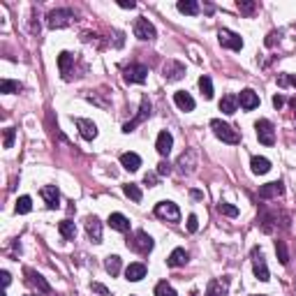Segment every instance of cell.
<instances>
[{
    "label": "cell",
    "mask_w": 296,
    "mask_h": 296,
    "mask_svg": "<svg viewBox=\"0 0 296 296\" xmlns=\"http://www.w3.org/2000/svg\"><path fill=\"white\" fill-rule=\"evenodd\" d=\"M185 77V67H183V63L178 61H169L167 65H164V79L167 81H178V79Z\"/></svg>",
    "instance_id": "5bb4252c"
},
{
    "label": "cell",
    "mask_w": 296,
    "mask_h": 296,
    "mask_svg": "<svg viewBox=\"0 0 296 296\" xmlns=\"http://www.w3.org/2000/svg\"><path fill=\"white\" fill-rule=\"evenodd\" d=\"M118 5H121V7H125V10H127V7H130V10H132V7H137V5L132 3V0H130V3H125V0H123V3H118Z\"/></svg>",
    "instance_id": "7dc6e473"
},
{
    "label": "cell",
    "mask_w": 296,
    "mask_h": 296,
    "mask_svg": "<svg viewBox=\"0 0 296 296\" xmlns=\"http://www.w3.org/2000/svg\"><path fill=\"white\" fill-rule=\"evenodd\" d=\"M109 227L111 229H116V231H130V220L123 215V213H111L109 215Z\"/></svg>",
    "instance_id": "ffe728a7"
},
{
    "label": "cell",
    "mask_w": 296,
    "mask_h": 296,
    "mask_svg": "<svg viewBox=\"0 0 296 296\" xmlns=\"http://www.w3.org/2000/svg\"><path fill=\"white\" fill-rule=\"evenodd\" d=\"M104 268H107V273H111V275H118V273H121V257H118V254H109V257L104 259Z\"/></svg>",
    "instance_id": "83f0119b"
},
{
    "label": "cell",
    "mask_w": 296,
    "mask_h": 296,
    "mask_svg": "<svg viewBox=\"0 0 296 296\" xmlns=\"http://www.w3.org/2000/svg\"><path fill=\"white\" fill-rule=\"evenodd\" d=\"M91 289L95 291V294H100V296H111V291L104 287V284H100V282H93L91 284Z\"/></svg>",
    "instance_id": "ab89813d"
},
{
    "label": "cell",
    "mask_w": 296,
    "mask_h": 296,
    "mask_svg": "<svg viewBox=\"0 0 296 296\" xmlns=\"http://www.w3.org/2000/svg\"><path fill=\"white\" fill-rule=\"evenodd\" d=\"M238 104H241L245 111H252L259 107V95L254 91H250V88H245V91H241V95H238Z\"/></svg>",
    "instance_id": "4fadbf2b"
},
{
    "label": "cell",
    "mask_w": 296,
    "mask_h": 296,
    "mask_svg": "<svg viewBox=\"0 0 296 296\" xmlns=\"http://www.w3.org/2000/svg\"><path fill=\"white\" fill-rule=\"evenodd\" d=\"M14 137H17V130H14V127H7L5 130V148H12L14 146Z\"/></svg>",
    "instance_id": "74e56055"
},
{
    "label": "cell",
    "mask_w": 296,
    "mask_h": 296,
    "mask_svg": "<svg viewBox=\"0 0 296 296\" xmlns=\"http://www.w3.org/2000/svg\"><path fill=\"white\" fill-rule=\"evenodd\" d=\"M127 248L139 254H148L153 250V238L146 231H134L132 238H127Z\"/></svg>",
    "instance_id": "7a4b0ae2"
},
{
    "label": "cell",
    "mask_w": 296,
    "mask_h": 296,
    "mask_svg": "<svg viewBox=\"0 0 296 296\" xmlns=\"http://www.w3.org/2000/svg\"><path fill=\"white\" fill-rule=\"evenodd\" d=\"M74 12L72 10H54V12L47 17L49 28H65V26L72 24Z\"/></svg>",
    "instance_id": "277c9868"
},
{
    "label": "cell",
    "mask_w": 296,
    "mask_h": 296,
    "mask_svg": "<svg viewBox=\"0 0 296 296\" xmlns=\"http://www.w3.org/2000/svg\"><path fill=\"white\" fill-rule=\"evenodd\" d=\"M144 183H146V185H151V187H153V185L157 183V176H155V174H146V176H144Z\"/></svg>",
    "instance_id": "ee69618b"
},
{
    "label": "cell",
    "mask_w": 296,
    "mask_h": 296,
    "mask_svg": "<svg viewBox=\"0 0 296 296\" xmlns=\"http://www.w3.org/2000/svg\"><path fill=\"white\" fill-rule=\"evenodd\" d=\"M218 213H222V215H227V218H236L238 215V208L231 204H227V201H220L218 204Z\"/></svg>",
    "instance_id": "e575fe53"
},
{
    "label": "cell",
    "mask_w": 296,
    "mask_h": 296,
    "mask_svg": "<svg viewBox=\"0 0 296 296\" xmlns=\"http://www.w3.org/2000/svg\"><path fill=\"white\" fill-rule=\"evenodd\" d=\"M250 167H252L254 174H268V171H271V162L259 155H254L252 160H250Z\"/></svg>",
    "instance_id": "4316f807"
},
{
    "label": "cell",
    "mask_w": 296,
    "mask_h": 296,
    "mask_svg": "<svg viewBox=\"0 0 296 296\" xmlns=\"http://www.w3.org/2000/svg\"><path fill=\"white\" fill-rule=\"evenodd\" d=\"M187 261V252L183 248H176L174 252L169 254V259H167V266L169 268H178V266H183Z\"/></svg>",
    "instance_id": "d4e9b609"
},
{
    "label": "cell",
    "mask_w": 296,
    "mask_h": 296,
    "mask_svg": "<svg viewBox=\"0 0 296 296\" xmlns=\"http://www.w3.org/2000/svg\"><path fill=\"white\" fill-rule=\"evenodd\" d=\"M72 54H67V51H63L61 56H58V67H61V72L65 74V77H70V65H72Z\"/></svg>",
    "instance_id": "f546056e"
},
{
    "label": "cell",
    "mask_w": 296,
    "mask_h": 296,
    "mask_svg": "<svg viewBox=\"0 0 296 296\" xmlns=\"http://www.w3.org/2000/svg\"><path fill=\"white\" fill-rule=\"evenodd\" d=\"M86 234H88V238L93 243H102V222L95 215H91V218L86 220Z\"/></svg>",
    "instance_id": "8fae6325"
},
{
    "label": "cell",
    "mask_w": 296,
    "mask_h": 296,
    "mask_svg": "<svg viewBox=\"0 0 296 296\" xmlns=\"http://www.w3.org/2000/svg\"><path fill=\"white\" fill-rule=\"evenodd\" d=\"M236 109H238V95H224L222 100H220V111L227 116L236 114Z\"/></svg>",
    "instance_id": "44dd1931"
},
{
    "label": "cell",
    "mask_w": 296,
    "mask_h": 296,
    "mask_svg": "<svg viewBox=\"0 0 296 296\" xmlns=\"http://www.w3.org/2000/svg\"><path fill=\"white\" fill-rule=\"evenodd\" d=\"M211 127H213V132H215V137L222 139L224 144H238V141H241V137H238V132H236L234 127L227 125V123H222L220 118H213Z\"/></svg>",
    "instance_id": "6da1fadb"
},
{
    "label": "cell",
    "mask_w": 296,
    "mask_h": 296,
    "mask_svg": "<svg viewBox=\"0 0 296 296\" xmlns=\"http://www.w3.org/2000/svg\"><path fill=\"white\" fill-rule=\"evenodd\" d=\"M134 35L144 42H151V40H155V26L148 19H137L134 21Z\"/></svg>",
    "instance_id": "52a82bcc"
},
{
    "label": "cell",
    "mask_w": 296,
    "mask_h": 296,
    "mask_svg": "<svg viewBox=\"0 0 296 296\" xmlns=\"http://www.w3.org/2000/svg\"><path fill=\"white\" fill-rule=\"evenodd\" d=\"M254 130H257V139H259V144H264V146H273V144H275V130H273V123L271 121L261 118V121L254 123Z\"/></svg>",
    "instance_id": "3957f363"
},
{
    "label": "cell",
    "mask_w": 296,
    "mask_h": 296,
    "mask_svg": "<svg viewBox=\"0 0 296 296\" xmlns=\"http://www.w3.org/2000/svg\"><path fill=\"white\" fill-rule=\"evenodd\" d=\"M199 91H201V95H204L206 100H211V97H213V81H211V77H201L199 79Z\"/></svg>",
    "instance_id": "4dcf8cb0"
},
{
    "label": "cell",
    "mask_w": 296,
    "mask_h": 296,
    "mask_svg": "<svg viewBox=\"0 0 296 296\" xmlns=\"http://www.w3.org/2000/svg\"><path fill=\"white\" fill-rule=\"evenodd\" d=\"M42 199L47 201V208H58L61 206V192L56 185H47L42 187Z\"/></svg>",
    "instance_id": "e0dca14e"
},
{
    "label": "cell",
    "mask_w": 296,
    "mask_h": 296,
    "mask_svg": "<svg viewBox=\"0 0 296 296\" xmlns=\"http://www.w3.org/2000/svg\"><path fill=\"white\" fill-rule=\"evenodd\" d=\"M206 296H227V280H211L206 287Z\"/></svg>",
    "instance_id": "603a6c76"
},
{
    "label": "cell",
    "mask_w": 296,
    "mask_h": 296,
    "mask_svg": "<svg viewBox=\"0 0 296 296\" xmlns=\"http://www.w3.org/2000/svg\"><path fill=\"white\" fill-rule=\"evenodd\" d=\"M121 164L127 171H137L141 167V157L137 153H123L121 155Z\"/></svg>",
    "instance_id": "7402d4cb"
},
{
    "label": "cell",
    "mask_w": 296,
    "mask_h": 296,
    "mask_svg": "<svg viewBox=\"0 0 296 296\" xmlns=\"http://www.w3.org/2000/svg\"><path fill=\"white\" fill-rule=\"evenodd\" d=\"M148 116H151V102H148V97H144V100H141V109H139V114H137V118L130 121V123H125V125H123V132H132L134 127L139 125V123H144Z\"/></svg>",
    "instance_id": "30bf717a"
},
{
    "label": "cell",
    "mask_w": 296,
    "mask_h": 296,
    "mask_svg": "<svg viewBox=\"0 0 296 296\" xmlns=\"http://www.w3.org/2000/svg\"><path fill=\"white\" fill-rule=\"evenodd\" d=\"M252 268H254L257 280H261V282H268V280H271V275H268V266H266L264 257H261V252L257 248L252 250Z\"/></svg>",
    "instance_id": "ba28073f"
},
{
    "label": "cell",
    "mask_w": 296,
    "mask_h": 296,
    "mask_svg": "<svg viewBox=\"0 0 296 296\" xmlns=\"http://www.w3.org/2000/svg\"><path fill=\"white\" fill-rule=\"evenodd\" d=\"M178 12L187 14V17H194V14H199V5L194 0H181L178 3Z\"/></svg>",
    "instance_id": "f1b7e54d"
},
{
    "label": "cell",
    "mask_w": 296,
    "mask_h": 296,
    "mask_svg": "<svg viewBox=\"0 0 296 296\" xmlns=\"http://www.w3.org/2000/svg\"><path fill=\"white\" fill-rule=\"evenodd\" d=\"M19 91H21V84H19V81L5 79V81L0 84V93H5V95H12V93H19Z\"/></svg>",
    "instance_id": "d6a6232c"
},
{
    "label": "cell",
    "mask_w": 296,
    "mask_h": 296,
    "mask_svg": "<svg viewBox=\"0 0 296 296\" xmlns=\"http://www.w3.org/2000/svg\"><path fill=\"white\" fill-rule=\"evenodd\" d=\"M275 252H278L280 264H287V261H289V254H287V248H284V241H275Z\"/></svg>",
    "instance_id": "8d00e7d4"
},
{
    "label": "cell",
    "mask_w": 296,
    "mask_h": 296,
    "mask_svg": "<svg viewBox=\"0 0 296 296\" xmlns=\"http://www.w3.org/2000/svg\"><path fill=\"white\" fill-rule=\"evenodd\" d=\"M14 208H17V213H21V215H24V213H31L33 199H31V197H19V199H17V206H14Z\"/></svg>",
    "instance_id": "836d02e7"
},
{
    "label": "cell",
    "mask_w": 296,
    "mask_h": 296,
    "mask_svg": "<svg viewBox=\"0 0 296 296\" xmlns=\"http://www.w3.org/2000/svg\"><path fill=\"white\" fill-rule=\"evenodd\" d=\"M77 127H79V132H81V137L88 141H93L97 137V125L93 121H88V118H77Z\"/></svg>",
    "instance_id": "2e32d148"
},
{
    "label": "cell",
    "mask_w": 296,
    "mask_h": 296,
    "mask_svg": "<svg viewBox=\"0 0 296 296\" xmlns=\"http://www.w3.org/2000/svg\"><path fill=\"white\" fill-rule=\"evenodd\" d=\"M171 146H174V137H171L167 130H162V132L157 134V141H155L157 153H160L162 157H167L171 153Z\"/></svg>",
    "instance_id": "9a60e30c"
},
{
    "label": "cell",
    "mask_w": 296,
    "mask_h": 296,
    "mask_svg": "<svg viewBox=\"0 0 296 296\" xmlns=\"http://www.w3.org/2000/svg\"><path fill=\"white\" fill-rule=\"evenodd\" d=\"M284 192V185L282 181H273V183H266V185L259 187V197L261 199H275Z\"/></svg>",
    "instance_id": "7c38bea8"
},
{
    "label": "cell",
    "mask_w": 296,
    "mask_h": 296,
    "mask_svg": "<svg viewBox=\"0 0 296 296\" xmlns=\"http://www.w3.org/2000/svg\"><path fill=\"white\" fill-rule=\"evenodd\" d=\"M282 104H284L282 95H273V107H275V109H282Z\"/></svg>",
    "instance_id": "f6af8a7d"
},
{
    "label": "cell",
    "mask_w": 296,
    "mask_h": 296,
    "mask_svg": "<svg viewBox=\"0 0 296 296\" xmlns=\"http://www.w3.org/2000/svg\"><path fill=\"white\" fill-rule=\"evenodd\" d=\"M0 278H3V287H7V284L12 282V275H10L7 271H3V273H0Z\"/></svg>",
    "instance_id": "bcb514c9"
},
{
    "label": "cell",
    "mask_w": 296,
    "mask_h": 296,
    "mask_svg": "<svg viewBox=\"0 0 296 296\" xmlns=\"http://www.w3.org/2000/svg\"><path fill=\"white\" fill-rule=\"evenodd\" d=\"M291 107H294V109H296V100H291Z\"/></svg>",
    "instance_id": "681fc988"
},
{
    "label": "cell",
    "mask_w": 296,
    "mask_h": 296,
    "mask_svg": "<svg viewBox=\"0 0 296 296\" xmlns=\"http://www.w3.org/2000/svg\"><path fill=\"white\" fill-rule=\"evenodd\" d=\"M218 40H220V44H222V47L231 49V51H241V49H243L241 35H236V33L227 31V28H220V31H218Z\"/></svg>",
    "instance_id": "8992f818"
},
{
    "label": "cell",
    "mask_w": 296,
    "mask_h": 296,
    "mask_svg": "<svg viewBox=\"0 0 296 296\" xmlns=\"http://www.w3.org/2000/svg\"><path fill=\"white\" fill-rule=\"evenodd\" d=\"M197 229H199V220H197V215H190V218H187V231L194 234Z\"/></svg>",
    "instance_id": "60d3db41"
},
{
    "label": "cell",
    "mask_w": 296,
    "mask_h": 296,
    "mask_svg": "<svg viewBox=\"0 0 296 296\" xmlns=\"http://www.w3.org/2000/svg\"><path fill=\"white\" fill-rule=\"evenodd\" d=\"M155 296H176V291L169 282L162 280V282H157V287H155Z\"/></svg>",
    "instance_id": "d590c367"
},
{
    "label": "cell",
    "mask_w": 296,
    "mask_h": 296,
    "mask_svg": "<svg viewBox=\"0 0 296 296\" xmlns=\"http://www.w3.org/2000/svg\"><path fill=\"white\" fill-rule=\"evenodd\" d=\"M157 174H160V176H167V174H171V164L167 162V160H162V162L157 164Z\"/></svg>",
    "instance_id": "b9f144b4"
},
{
    "label": "cell",
    "mask_w": 296,
    "mask_h": 296,
    "mask_svg": "<svg viewBox=\"0 0 296 296\" xmlns=\"http://www.w3.org/2000/svg\"><path fill=\"white\" fill-rule=\"evenodd\" d=\"M155 215L162 220H169V222H178L181 220V211H178V206L174 201H160L155 206Z\"/></svg>",
    "instance_id": "5b68a950"
},
{
    "label": "cell",
    "mask_w": 296,
    "mask_h": 296,
    "mask_svg": "<svg viewBox=\"0 0 296 296\" xmlns=\"http://www.w3.org/2000/svg\"><path fill=\"white\" fill-rule=\"evenodd\" d=\"M58 231H61V236L65 238V241H74V236H77V224H74L72 220H63V222L58 224Z\"/></svg>",
    "instance_id": "484cf974"
},
{
    "label": "cell",
    "mask_w": 296,
    "mask_h": 296,
    "mask_svg": "<svg viewBox=\"0 0 296 296\" xmlns=\"http://www.w3.org/2000/svg\"><path fill=\"white\" fill-rule=\"evenodd\" d=\"M287 84L296 86V74H287V77H280V86H287Z\"/></svg>",
    "instance_id": "7bdbcfd3"
},
{
    "label": "cell",
    "mask_w": 296,
    "mask_h": 296,
    "mask_svg": "<svg viewBox=\"0 0 296 296\" xmlns=\"http://www.w3.org/2000/svg\"><path fill=\"white\" fill-rule=\"evenodd\" d=\"M146 77H148V67L146 65L134 63V65L125 67V81H130V84H144Z\"/></svg>",
    "instance_id": "9c48e42d"
},
{
    "label": "cell",
    "mask_w": 296,
    "mask_h": 296,
    "mask_svg": "<svg viewBox=\"0 0 296 296\" xmlns=\"http://www.w3.org/2000/svg\"><path fill=\"white\" fill-rule=\"evenodd\" d=\"M252 296H264V294H252Z\"/></svg>",
    "instance_id": "f907efd6"
},
{
    "label": "cell",
    "mask_w": 296,
    "mask_h": 296,
    "mask_svg": "<svg viewBox=\"0 0 296 296\" xmlns=\"http://www.w3.org/2000/svg\"><path fill=\"white\" fill-rule=\"evenodd\" d=\"M238 10H241L243 14H252L254 12V3H250V0H238Z\"/></svg>",
    "instance_id": "f35d334b"
},
{
    "label": "cell",
    "mask_w": 296,
    "mask_h": 296,
    "mask_svg": "<svg viewBox=\"0 0 296 296\" xmlns=\"http://www.w3.org/2000/svg\"><path fill=\"white\" fill-rule=\"evenodd\" d=\"M174 102H176V107H178V109H183V111H192L194 109L192 95H190V93H185V91L174 93Z\"/></svg>",
    "instance_id": "d6986e66"
},
{
    "label": "cell",
    "mask_w": 296,
    "mask_h": 296,
    "mask_svg": "<svg viewBox=\"0 0 296 296\" xmlns=\"http://www.w3.org/2000/svg\"><path fill=\"white\" fill-rule=\"evenodd\" d=\"M123 192H125V197H130L132 201H137V204L141 201V190H139V185H134V183H127V185L123 187Z\"/></svg>",
    "instance_id": "1f68e13d"
},
{
    "label": "cell",
    "mask_w": 296,
    "mask_h": 296,
    "mask_svg": "<svg viewBox=\"0 0 296 296\" xmlns=\"http://www.w3.org/2000/svg\"><path fill=\"white\" fill-rule=\"evenodd\" d=\"M26 275L31 278V282L35 284V287L42 291V294H51V287H49V282L42 278V275H40V273H35V271H31V268H28V271H26Z\"/></svg>",
    "instance_id": "cb8c5ba5"
},
{
    "label": "cell",
    "mask_w": 296,
    "mask_h": 296,
    "mask_svg": "<svg viewBox=\"0 0 296 296\" xmlns=\"http://www.w3.org/2000/svg\"><path fill=\"white\" fill-rule=\"evenodd\" d=\"M125 278L130 280V282H139V280H144L146 278V264H141V261L130 264L125 268Z\"/></svg>",
    "instance_id": "ac0fdd59"
},
{
    "label": "cell",
    "mask_w": 296,
    "mask_h": 296,
    "mask_svg": "<svg viewBox=\"0 0 296 296\" xmlns=\"http://www.w3.org/2000/svg\"><path fill=\"white\" fill-rule=\"evenodd\" d=\"M192 197H194V199H201V197H204V194H201L199 190H192Z\"/></svg>",
    "instance_id": "c3c4849f"
}]
</instances>
